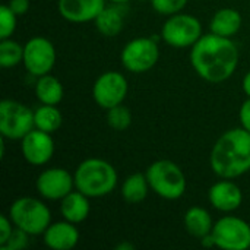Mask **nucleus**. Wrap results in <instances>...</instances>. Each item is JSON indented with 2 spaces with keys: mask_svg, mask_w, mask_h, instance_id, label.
<instances>
[{
  "mask_svg": "<svg viewBox=\"0 0 250 250\" xmlns=\"http://www.w3.org/2000/svg\"><path fill=\"white\" fill-rule=\"evenodd\" d=\"M190 63L199 78L220 83L234 75L239 66V48L233 40L211 32L202 35L192 47Z\"/></svg>",
  "mask_w": 250,
  "mask_h": 250,
  "instance_id": "1",
  "label": "nucleus"
},
{
  "mask_svg": "<svg viewBox=\"0 0 250 250\" xmlns=\"http://www.w3.org/2000/svg\"><path fill=\"white\" fill-rule=\"evenodd\" d=\"M211 168L220 179H237L250 170V132L234 127L224 132L211 149Z\"/></svg>",
  "mask_w": 250,
  "mask_h": 250,
  "instance_id": "2",
  "label": "nucleus"
},
{
  "mask_svg": "<svg viewBox=\"0 0 250 250\" xmlns=\"http://www.w3.org/2000/svg\"><path fill=\"white\" fill-rule=\"evenodd\" d=\"M75 189L88 198H103L110 195L117 186L116 168L103 158L83 160L73 173Z\"/></svg>",
  "mask_w": 250,
  "mask_h": 250,
  "instance_id": "3",
  "label": "nucleus"
},
{
  "mask_svg": "<svg viewBox=\"0 0 250 250\" xmlns=\"http://www.w3.org/2000/svg\"><path fill=\"white\" fill-rule=\"evenodd\" d=\"M146 179L151 190L167 201L180 199L188 188L183 170L170 160H158L146 168Z\"/></svg>",
  "mask_w": 250,
  "mask_h": 250,
  "instance_id": "4",
  "label": "nucleus"
},
{
  "mask_svg": "<svg viewBox=\"0 0 250 250\" xmlns=\"http://www.w3.org/2000/svg\"><path fill=\"white\" fill-rule=\"evenodd\" d=\"M9 217L16 229L29 236H42L51 224L48 207L42 201L31 196H22L13 201L9 208Z\"/></svg>",
  "mask_w": 250,
  "mask_h": 250,
  "instance_id": "5",
  "label": "nucleus"
},
{
  "mask_svg": "<svg viewBox=\"0 0 250 250\" xmlns=\"http://www.w3.org/2000/svg\"><path fill=\"white\" fill-rule=\"evenodd\" d=\"M35 129L34 110L15 100H1L0 103V135L9 141L23 139Z\"/></svg>",
  "mask_w": 250,
  "mask_h": 250,
  "instance_id": "6",
  "label": "nucleus"
},
{
  "mask_svg": "<svg viewBox=\"0 0 250 250\" xmlns=\"http://www.w3.org/2000/svg\"><path fill=\"white\" fill-rule=\"evenodd\" d=\"M202 37V23L199 19L189 13H176L168 16L161 29L164 42L174 48L193 47Z\"/></svg>",
  "mask_w": 250,
  "mask_h": 250,
  "instance_id": "7",
  "label": "nucleus"
},
{
  "mask_svg": "<svg viewBox=\"0 0 250 250\" xmlns=\"http://www.w3.org/2000/svg\"><path fill=\"white\" fill-rule=\"evenodd\" d=\"M160 59L158 40L154 37H138L129 41L120 54L122 64L132 73H145L151 70Z\"/></svg>",
  "mask_w": 250,
  "mask_h": 250,
  "instance_id": "8",
  "label": "nucleus"
},
{
  "mask_svg": "<svg viewBox=\"0 0 250 250\" xmlns=\"http://www.w3.org/2000/svg\"><path fill=\"white\" fill-rule=\"evenodd\" d=\"M215 248L223 250L250 249V224L245 220L226 215L220 218L211 231Z\"/></svg>",
  "mask_w": 250,
  "mask_h": 250,
  "instance_id": "9",
  "label": "nucleus"
},
{
  "mask_svg": "<svg viewBox=\"0 0 250 250\" xmlns=\"http://www.w3.org/2000/svg\"><path fill=\"white\" fill-rule=\"evenodd\" d=\"M56 60V48L45 37H32L23 45V66L26 72L35 78L50 73Z\"/></svg>",
  "mask_w": 250,
  "mask_h": 250,
  "instance_id": "10",
  "label": "nucleus"
},
{
  "mask_svg": "<svg viewBox=\"0 0 250 250\" xmlns=\"http://www.w3.org/2000/svg\"><path fill=\"white\" fill-rule=\"evenodd\" d=\"M129 92V83L125 75L116 70L101 73L92 86V98L104 110L123 104Z\"/></svg>",
  "mask_w": 250,
  "mask_h": 250,
  "instance_id": "11",
  "label": "nucleus"
},
{
  "mask_svg": "<svg viewBox=\"0 0 250 250\" xmlns=\"http://www.w3.org/2000/svg\"><path fill=\"white\" fill-rule=\"evenodd\" d=\"M35 188L41 198L47 201H62L75 189V177L66 168L51 167L40 173Z\"/></svg>",
  "mask_w": 250,
  "mask_h": 250,
  "instance_id": "12",
  "label": "nucleus"
},
{
  "mask_svg": "<svg viewBox=\"0 0 250 250\" xmlns=\"http://www.w3.org/2000/svg\"><path fill=\"white\" fill-rule=\"evenodd\" d=\"M21 151L28 164L35 167L47 164L54 155V141L51 133L32 129L23 139H21Z\"/></svg>",
  "mask_w": 250,
  "mask_h": 250,
  "instance_id": "13",
  "label": "nucleus"
},
{
  "mask_svg": "<svg viewBox=\"0 0 250 250\" xmlns=\"http://www.w3.org/2000/svg\"><path fill=\"white\" fill-rule=\"evenodd\" d=\"M208 201L217 211L230 214L240 208L243 202V193L242 189L231 182V179H221L209 188Z\"/></svg>",
  "mask_w": 250,
  "mask_h": 250,
  "instance_id": "14",
  "label": "nucleus"
},
{
  "mask_svg": "<svg viewBox=\"0 0 250 250\" xmlns=\"http://www.w3.org/2000/svg\"><path fill=\"white\" fill-rule=\"evenodd\" d=\"M105 6V0H59L57 3L62 18L72 23L95 21Z\"/></svg>",
  "mask_w": 250,
  "mask_h": 250,
  "instance_id": "15",
  "label": "nucleus"
},
{
  "mask_svg": "<svg viewBox=\"0 0 250 250\" xmlns=\"http://www.w3.org/2000/svg\"><path fill=\"white\" fill-rule=\"evenodd\" d=\"M81 239L76 224L70 221L51 223L42 234L44 245L53 250H70L78 246Z\"/></svg>",
  "mask_w": 250,
  "mask_h": 250,
  "instance_id": "16",
  "label": "nucleus"
},
{
  "mask_svg": "<svg viewBox=\"0 0 250 250\" xmlns=\"http://www.w3.org/2000/svg\"><path fill=\"white\" fill-rule=\"evenodd\" d=\"M60 212L63 220L78 226L83 223L91 212L89 198L79 190H72L60 201Z\"/></svg>",
  "mask_w": 250,
  "mask_h": 250,
  "instance_id": "17",
  "label": "nucleus"
},
{
  "mask_svg": "<svg viewBox=\"0 0 250 250\" xmlns=\"http://www.w3.org/2000/svg\"><path fill=\"white\" fill-rule=\"evenodd\" d=\"M125 4H116L113 3V6H105L100 15L97 16L95 26L98 29V32L104 37H116L117 34L122 32L123 26H125Z\"/></svg>",
  "mask_w": 250,
  "mask_h": 250,
  "instance_id": "18",
  "label": "nucleus"
},
{
  "mask_svg": "<svg viewBox=\"0 0 250 250\" xmlns=\"http://www.w3.org/2000/svg\"><path fill=\"white\" fill-rule=\"evenodd\" d=\"M242 22L243 19L239 10L231 9V7H224L215 12V15L211 19L209 28L212 34L231 38L240 31Z\"/></svg>",
  "mask_w": 250,
  "mask_h": 250,
  "instance_id": "19",
  "label": "nucleus"
},
{
  "mask_svg": "<svg viewBox=\"0 0 250 250\" xmlns=\"http://www.w3.org/2000/svg\"><path fill=\"white\" fill-rule=\"evenodd\" d=\"M183 224L186 231L195 239H204L205 236L211 234L214 229V223L211 214L201 207H192L186 211L183 217Z\"/></svg>",
  "mask_w": 250,
  "mask_h": 250,
  "instance_id": "20",
  "label": "nucleus"
},
{
  "mask_svg": "<svg viewBox=\"0 0 250 250\" xmlns=\"http://www.w3.org/2000/svg\"><path fill=\"white\" fill-rule=\"evenodd\" d=\"M151 190L145 173H133L127 176L122 185V198L126 204H141Z\"/></svg>",
  "mask_w": 250,
  "mask_h": 250,
  "instance_id": "21",
  "label": "nucleus"
},
{
  "mask_svg": "<svg viewBox=\"0 0 250 250\" xmlns=\"http://www.w3.org/2000/svg\"><path fill=\"white\" fill-rule=\"evenodd\" d=\"M35 95L41 104L57 105L63 98V85L56 76L50 73L42 75L35 83Z\"/></svg>",
  "mask_w": 250,
  "mask_h": 250,
  "instance_id": "22",
  "label": "nucleus"
},
{
  "mask_svg": "<svg viewBox=\"0 0 250 250\" xmlns=\"http://www.w3.org/2000/svg\"><path fill=\"white\" fill-rule=\"evenodd\" d=\"M34 122L35 129H40L47 133H54L60 129L63 123V116L57 105L41 104L37 110H34Z\"/></svg>",
  "mask_w": 250,
  "mask_h": 250,
  "instance_id": "23",
  "label": "nucleus"
},
{
  "mask_svg": "<svg viewBox=\"0 0 250 250\" xmlns=\"http://www.w3.org/2000/svg\"><path fill=\"white\" fill-rule=\"evenodd\" d=\"M23 62V47L10 40H1L0 42V66L3 69H12Z\"/></svg>",
  "mask_w": 250,
  "mask_h": 250,
  "instance_id": "24",
  "label": "nucleus"
},
{
  "mask_svg": "<svg viewBox=\"0 0 250 250\" xmlns=\"http://www.w3.org/2000/svg\"><path fill=\"white\" fill-rule=\"evenodd\" d=\"M107 123L108 126L113 129V130H126L130 123H132V113L130 110L123 105V104H119L116 107H111L107 110Z\"/></svg>",
  "mask_w": 250,
  "mask_h": 250,
  "instance_id": "25",
  "label": "nucleus"
},
{
  "mask_svg": "<svg viewBox=\"0 0 250 250\" xmlns=\"http://www.w3.org/2000/svg\"><path fill=\"white\" fill-rule=\"evenodd\" d=\"M18 15L7 6L1 4L0 6V38L6 40L10 38L16 29L18 25Z\"/></svg>",
  "mask_w": 250,
  "mask_h": 250,
  "instance_id": "26",
  "label": "nucleus"
},
{
  "mask_svg": "<svg viewBox=\"0 0 250 250\" xmlns=\"http://www.w3.org/2000/svg\"><path fill=\"white\" fill-rule=\"evenodd\" d=\"M189 0H151L152 9L164 16H171L180 13Z\"/></svg>",
  "mask_w": 250,
  "mask_h": 250,
  "instance_id": "27",
  "label": "nucleus"
},
{
  "mask_svg": "<svg viewBox=\"0 0 250 250\" xmlns=\"http://www.w3.org/2000/svg\"><path fill=\"white\" fill-rule=\"evenodd\" d=\"M28 236L25 231L19 230L15 227V231L13 234L10 236V239L7 240V243L4 246H0L1 250H16V249H22L28 245Z\"/></svg>",
  "mask_w": 250,
  "mask_h": 250,
  "instance_id": "28",
  "label": "nucleus"
},
{
  "mask_svg": "<svg viewBox=\"0 0 250 250\" xmlns=\"http://www.w3.org/2000/svg\"><path fill=\"white\" fill-rule=\"evenodd\" d=\"M13 223L10 220L9 215L1 214L0 215V246H4L7 243V240L10 239V236L13 234Z\"/></svg>",
  "mask_w": 250,
  "mask_h": 250,
  "instance_id": "29",
  "label": "nucleus"
},
{
  "mask_svg": "<svg viewBox=\"0 0 250 250\" xmlns=\"http://www.w3.org/2000/svg\"><path fill=\"white\" fill-rule=\"evenodd\" d=\"M239 120H240V126L243 129H246L248 132H250V98L248 97V100L243 101V104L240 105L239 110Z\"/></svg>",
  "mask_w": 250,
  "mask_h": 250,
  "instance_id": "30",
  "label": "nucleus"
},
{
  "mask_svg": "<svg viewBox=\"0 0 250 250\" xmlns=\"http://www.w3.org/2000/svg\"><path fill=\"white\" fill-rule=\"evenodd\" d=\"M7 6L18 15H25L29 9V0H9Z\"/></svg>",
  "mask_w": 250,
  "mask_h": 250,
  "instance_id": "31",
  "label": "nucleus"
},
{
  "mask_svg": "<svg viewBox=\"0 0 250 250\" xmlns=\"http://www.w3.org/2000/svg\"><path fill=\"white\" fill-rule=\"evenodd\" d=\"M242 88H243L245 94L250 98V70L245 75V78H243V81H242Z\"/></svg>",
  "mask_w": 250,
  "mask_h": 250,
  "instance_id": "32",
  "label": "nucleus"
},
{
  "mask_svg": "<svg viewBox=\"0 0 250 250\" xmlns=\"http://www.w3.org/2000/svg\"><path fill=\"white\" fill-rule=\"evenodd\" d=\"M116 249H119V250H123V249L133 250V249H135V246H133V245H130V243H122V245H117V248H116Z\"/></svg>",
  "mask_w": 250,
  "mask_h": 250,
  "instance_id": "33",
  "label": "nucleus"
},
{
  "mask_svg": "<svg viewBox=\"0 0 250 250\" xmlns=\"http://www.w3.org/2000/svg\"><path fill=\"white\" fill-rule=\"evenodd\" d=\"M107 1H110V3H116V4H126L129 0H107Z\"/></svg>",
  "mask_w": 250,
  "mask_h": 250,
  "instance_id": "34",
  "label": "nucleus"
}]
</instances>
